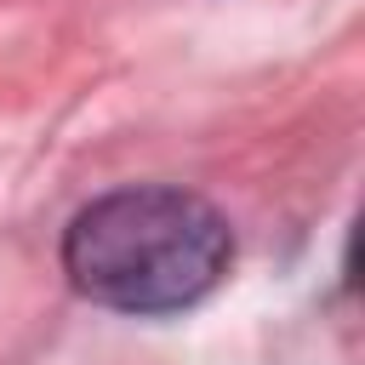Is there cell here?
Listing matches in <instances>:
<instances>
[{
  "label": "cell",
  "instance_id": "6da1fadb",
  "mask_svg": "<svg viewBox=\"0 0 365 365\" xmlns=\"http://www.w3.org/2000/svg\"><path fill=\"white\" fill-rule=\"evenodd\" d=\"M80 297L120 314H171L228 268V222L182 188H120L91 200L63 234Z\"/></svg>",
  "mask_w": 365,
  "mask_h": 365
}]
</instances>
